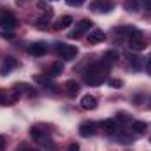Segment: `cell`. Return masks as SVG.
<instances>
[{
  "mask_svg": "<svg viewBox=\"0 0 151 151\" xmlns=\"http://www.w3.org/2000/svg\"><path fill=\"white\" fill-rule=\"evenodd\" d=\"M84 81H86V84H90V86H99V84L104 83V72L100 70V65H99V63L91 65V67L84 72Z\"/></svg>",
  "mask_w": 151,
  "mask_h": 151,
  "instance_id": "cell-1",
  "label": "cell"
},
{
  "mask_svg": "<svg viewBox=\"0 0 151 151\" xmlns=\"http://www.w3.org/2000/svg\"><path fill=\"white\" fill-rule=\"evenodd\" d=\"M90 9L93 11V12H111L114 9V2L111 0H93L91 4H90Z\"/></svg>",
  "mask_w": 151,
  "mask_h": 151,
  "instance_id": "cell-2",
  "label": "cell"
},
{
  "mask_svg": "<svg viewBox=\"0 0 151 151\" xmlns=\"http://www.w3.org/2000/svg\"><path fill=\"white\" fill-rule=\"evenodd\" d=\"M56 53L60 55L62 60H72L76 55H77V47L69 46V44H58L56 46Z\"/></svg>",
  "mask_w": 151,
  "mask_h": 151,
  "instance_id": "cell-3",
  "label": "cell"
},
{
  "mask_svg": "<svg viewBox=\"0 0 151 151\" xmlns=\"http://www.w3.org/2000/svg\"><path fill=\"white\" fill-rule=\"evenodd\" d=\"M90 28H91V21H90V19H81V21L76 25L74 30L69 34V37H70V39H79L84 32H88Z\"/></svg>",
  "mask_w": 151,
  "mask_h": 151,
  "instance_id": "cell-4",
  "label": "cell"
},
{
  "mask_svg": "<svg viewBox=\"0 0 151 151\" xmlns=\"http://www.w3.org/2000/svg\"><path fill=\"white\" fill-rule=\"evenodd\" d=\"M0 27H2V30H11V28H14V27H16V18H14L11 12L0 14Z\"/></svg>",
  "mask_w": 151,
  "mask_h": 151,
  "instance_id": "cell-5",
  "label": "cell"
},
{
  "mask_svg": "<svg viewBox=\"0 0 151 151\" xmlns=\"http://www.w3.org/2000/svg\"><path fill=\"white\" fill-rule=\"evenodd\" d=\"M46 51H47V47L44 42H34L28 46V55H32V56H42V55H46Z\"/></svg>",
  "mask_w": 151,
  "mask_h": 151,
  "instance_id": "cell-6",
  "label": "cell"
},
{
  "mask_svg": "<svg viewBox=\"0 0 151 151\" xmlns=\"http://www.w3.org/2000/svg\"><path fill=\"white\" fill-rule=\"evenodd\" d=\"M81 107L86 109V111L97 109V99H95L93 95H84V97L81 99Z\"/></svg>",
  "mask_w": 151,
  "mask_h": 151,
  "instance_id": "cell-7",
  "label": "cell"
},
{
  "mask_svg": "<svg viewBox=\"0 0 151 151\" xmlns=\"http://www.w3.org/2000/svg\"><path fill=\"white\" fill-rule=\"evenodd\" d=\"M72 25V16H62L55 25H53V28L55 30H65L67 27H70Z\"/></svg>",
  "mask_w": 151,
  "mask_h": 151,
  "instance_id": "cell-8",
  "label": "cell"
},
{
  "mask_svg": "<svg viewBox=\"0 0 151 151\" xmlns=\"http://www.w3.org/2000/svg\"><path fill=\"white\" fill-rule=\"evenodd\" d=\"M88 40H90V44H99V42H104L106 40V34L102 32V30H93L90 35H88Z\"/></svg>",
  "mask_w": 151,
  "mask_h": 151,
  "instance_id": "cell-9",
  "label": "cell"
},
{
  "mask_svg": "<svg viewBox=\"0 0 151 151\" xmlns=\"http://www.w3.org/2000/svg\"><path fill=\"white\" fill-rule=\"evenodd\" d=\"M79 134H81L83 137H91V135L95 134V125H93V123H83V125L79 127Z\"/></svg>",
  "mask_w": 151,
  "mask_h": 151,
  "instance_id": "cell-10",
  "label": "cell"
},
{
  "mask_svg": "<svg viewBox=\"0 0 151 151\" xmlns=\"http://www.w3.org/2000/svg\"><path fill=\"white\" fill-rule=\"evenodd\" d=\"M14 67H16V60H14L12 56H9V58H5V63H4V67L0 69V74H2V76L9 74Z\"/></svg>",
  "mask_w": 151,
  "mask_h": 151,
  "instance_id": "cell-11",
  "label": "cell"
},
{
  "mask_svg": "<svg viewBox=\"0 0 151 151\" xmlns=\"http://www.w3.org/2000/svg\"><path fill=\"white\" fill-rule=\"evenodd\" d=\"M130 47H132V49H135V51H141V49H144V47H146V42H144L142 35H141V37L130 39Z\"/></svg>",
  "mask_w": 151,
  "mask_h": 151,
  "instance_id": "cell-12",
  "label": "cell"
},
{
  "mask_svg": "<svg viewBox=\"0 0 151 151\" xmlns=\"http://www.w3.org/2000/svg\"><path fill=\"white\" fill-rule=\"evenodd\" d=\"M65 90H67V95L76 97V95L79 93V84H77L76 81H67V83H65Z\"/></svg>",
  "mask_w": 151,
  "mask_h": 151,
  "instance_id": "cell-13",
  "label": "cell"
},
{
  "mask_svg": "<svg viewBox=\"0 0 151 151\" xmlns=\"http://www.w3.org/2000/svg\"><path fill=\"white\" fill-rule=\"evenodd\" d=\"M102 128H104V132H107V134H114V132L118 130V125H116L114 119H106V121H102Z\"/></svg>",
  "mask_w": 151,
  "mask_h": 151,
  "instance_id": "cell-14",
  "label": "cell"
},
{
  "mask_svg": "<svg viewBox=\"0 0 151 151\" xmlns=\"http://www.w3.org/2000/svg\"><path fill=\"white\" fill-rule=\"evenodd\" d=\"M62 72H63L62 62H55V63L51 65V69H49V76H51V77H56V76H60Z\"/></svg>",
  "mask_w": 151,
  "mask_h": 151,
  "instance_id": "cell-15",
  "label": "cell"
},
{
  "mask_svg": "<svg viewBox=\"0 0 151 151\" xmlns=\"http://www.w3.org/2000/svg\"><path fill=\"white\" fill-rule=\"evenodd\" d=\"M148 130V125L144 121H132V132H137V134H142Z\"/></svg>",
  "mask_w": 151,
  "mask_h": 151,
  "instance_id": "cell-16",
  "label": "cell"
},
{
  "mask_svg": "<svg viewBox=\"0 0 151 151\" xmlns=\"http://www.w3.org/2000/svg\"><path fill=\"white\" fill-rule=\"evenodd\" d=\"M125 9H127V11H134V12H137V11H139L137 0H127V2H125Z\"/></svg>",
  "mask_w": 151,
  "mask_h": 151,
  "instance_id": "cell-17",
  "label": "cell"
},
{
  "mask_svg": "<svg viewBox=\"0 0 151 151\" xmlns=\"http://www.w3.org/2000/svg\"><path fill=\"white\" fill-rule=\"evenodd\" d=\"M106 60H107V62H118V60H119L118 51H107V53H106Z\"/></svg>",
  "mask_w": 151,
  "mask_h": 151,
  "instance_id": "cell-18",
  "label": "cell"
},
{
  "mask_svg": "<svg viewBox=\"0 0 151 151\" xmlns=\"http://www.w3.org/2000/svg\"><path fill=\"white\" fill-rule=\"evenodd\" d=\"M0 35H2V39H12V37H14V34H12L11 30H2V34H0Z\"/></svg>",
  "mask_w": 151,
  "mask_h": 151,
  "instance_id": "cell-19",
  "label": "cell"
},
{
  "mask_svg": "<svg viewBox=\"0 0 151 151\" xmlns=\"http://www.w3.org/2000/svg\"><path fill=\"white\" fill-rule=\"evenodd\" d=\"M109 84L114 86V88H119V86H123V81H119V79H111V81H109Z\"/></svg>",
  "mask_w": 151,
  "mask_h": 151,
  "instance_id": "cell-20",
  "label": "cell"
},
{
  "mask_svg": "<svg viewBox=\"0 0 151 151\" xmlns=\"http://www.w3.org/2000/svg\"><path fill=\"white\" fill-rule=\"evenodd\" d=\"M67 4H69V5H72V7H77V5H83V4H84V0H67Z\"/></svg>",
  "mask_w": 151,
  "mask_h": 151,
  "instance_id": "cell-21",
  "label": "cell"
},
{
  "mask_svg": "<svg viewBox=\"0 0 151 151\" xmlns=\"http://www.w3.org/2000/svg\"><path fill=\"white\" fill-rule=\"evenodd\" d=\"M7 104V97H5V91L0 90V106H5Z\"/></svg>",
  "mask_w": 151,
  "mask_h": 151,
  "instance_id": "cell-22",
  "label": "cell"
},
{
  "mask_svg": "<svg viewBox=\"0 0 151 151\" xmlns=\"http://www.w3.org/2000/svg\"><path fill=\"white\" fill-rule=\"evenodd\" d=\"M130 60L134 62V69H141V62H142L141 58H130Z\"/></svg>",
  "mask_w": 151,
  "mask_h": 151,
  "instance_id": "cell-23",
  "label": "cell"
},
{
  "mask_svg": "<svg viewBox=\"0 0 151 151\" xmlns=\"http://www.w3.org/2000/svg\"><path fill=\"white\" fill-rule=\"evenodd\" d=\"M116 118H118L119 121H128V116H127V114H125V113H119V114H118V116H116Z\"/></svg>",
  "mask_w": 151,
  "mask_h": 151,
  "instance_id": "cell-24",
  "label": "cell"
},
{
  "mask_svg": "<svg viewBox=\"0 0 151 151\" xmlns=\"http://www.w3.org/2000/svg\"><path fill=\"white\" fill-rule=\"evenodd\" d=\"M67 151H79V144H77V142H72V144L69 146V150H67Z\"/></svg>",
  "mask_w": 151,
  "mask_h": 151,
  "instance_id": "cell-25",
  "label": "cell"
},
{
  "mask_svg": "<svg viewBox=\"0 0 151 151\" xmlns=\"http://www.w3.org/2000/svg\"><path fill=\"white\" fill-rule=\"evenodd\" d=\"M146 70H148V74L151 76V56L148 58V62H146Z\"/></svg>",
  "mask_w": 151,
  "mask_h": 151,
  "instance_id": "cell-26",
  "label": "cell"
},
{
  "mask_svg": "<svg viewBox=\"0 0 151 151\" xmlns=\"http://www.w3.org/2000/svg\"><path fill=\"white\" fill-rule=\"evenodd\" d=\"M4 148H5V137H4V135H0V151L4 150Z\"/></svg>",
  "mask_w": 151,
  "mask_h": 151,
  "instance_id": "cell-27",
  "label": "cell"
},
{
  "mask_svg": "<svg viewBox=\"0 0 151 151\" xmlns=\"http://www.w3.org/2000/svg\"><path fill=\"white\" fill-rule=\"evenodd\" d=\"M142 4H144L148 9H151V0H142Z\"/></svg>",
  "mask_w": 151,
  "mask_h": 151,
  "instance_id": "cell-28",
  "label": "cell"
},
{
  "mask_svg": "<svg viewBox=\"0 0 151 151\" xmlns=\"http://www.w3.org/2000/svg\"><path fill=\"white\" fill-rule=\"evenodd\" d=\"M25 151H37V150H25Z\"/></svg>",
  "mask_w": 151,
  "mask_h": 151,
  "instance_id": "cell-29",
  "label": "cell"
}]
</instances>
